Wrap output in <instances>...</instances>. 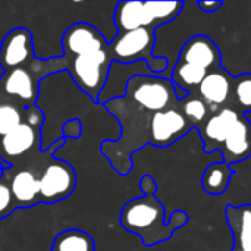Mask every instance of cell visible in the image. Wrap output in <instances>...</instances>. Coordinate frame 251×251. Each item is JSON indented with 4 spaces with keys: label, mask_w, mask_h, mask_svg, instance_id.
Listing matches in <instances>:
<instances>
[{
    "label": "cell",
    "mask_w": 251,
    "mask_h": 251,
    "mask_svg": "<svg viewBox=\"0 0 251 251\" xmlns=\"http://www.w3.org/2000/svg\"><path fill=\"white\" fill-rule=\"evenodd\" d=\"M125 97L150 113L179 107L171 79L157 75H135L128 81Z\"/></svg>",
    "instance_id": "obj_5"
},
{
    "label": "cell",
    "mask_w": 251,
    "mask_h": 251,
    "mask_svg": "<svg viewBox=\"0 0 251 251\" xmlns=\"http://www.w3.org/2000/svg\"><path fill=\"white\" fill-rule=\"evenodd\" d=\"M40 203L54 204L68 199L76 187V174L74 168L60 159L51 157L38 176Z\"/></svg>",
    "instance_id": "obj_6"
},
{
    "label": "cell",
    "mask_w": 251,
    "mask_h": 251,
    "mask_svg": "<svg viewBox=\"0 0 251 251\" xmlns=\"http://www.w3.org/2000/svg\"><path fill=\"white\" fill-rule=\"evenodd\" d=\"M194 126L184 116L181 106L153 113L150 121V141L154 147H169L185 137Z\"/></svg>",
    "instance_id": "obj_7"
},
{
    "label": "cell",
    "mask_w": 251,
    "mask_h": 251,
    "mask_svg": "<svg viewBox=\"0 0 251 251\" xmlns=\"http://www.w3.org/2000/svg\"><path fill=\"white\" fill-rule=\"evenodd\" d=\"M16 209L15 200L9 187V182L4 181V176L0 178V219L9 216Z\"/></svg>",
    "instance_id": "obj_25"
},
{
    "label": "cell",
    "mask_w": 251,
    "mask_h": 251,
    "mask_svg": "<svg viewBox=\"0 0 251 251\" xmlns=\"http://www.w3.org/2000/svg\"><path fill=\"white\" fill-rule=\"evenodd\" d=\"M224 162L229 166L237 162H244L251 156V122L246 115L237 121L229 135L219 147Z\"/></svg>",
    "instance_id": "obj_16"
},
{
    "label": "cell",
    "mask_w": 251,
    "mask_h": 251,
    "mask_svg": "<svg viewBox=\"0 0 251 251\" xmlns=\"http://www.w3.org/2000/svg\"><path fill=\"white\" fill-rule=\"evenodd\" d=\"M209 71L194 66L191 63H185V62H176L172 74H171V81L174 84V87L188 93V94H196V91L199 90L200 84L203 82V79L206 78Z\"/></svg>",
    "instance_id": "obj_20"
},
{
    "label": "cell",
    "mask_w": 251,
    "mask_h": 251,
    "mask_svg": "<svg viewBox=\"0 0 251 251\" xmlns=\"http://www.w3.org/2000/svg\"><path fill=\"white\" fill-rule=\"evenodd\" d=\"M82 134V122L78 118L68 119L62 125V138L68 140H78Z\"/></svg>",
    "instance_id": "obj_26"
},
{
    "label": "cell",
    "mask_w": 251,
    "mask_h": 251,
    "mask_svg": "<svg viewBox=\"0 0 251 251\" xmlns=\"http://www.w3.org/2000/svg\"><path fill=\"white\" fill-rule=\"evenodd\" d=\"M178 60L212 71L221 66V51L210 37L200 34L185 41L179 51Z\"/></svg>",
    "instance_id": "obj_13"
},
{
    "label": "cell",
    "mask_w": 251,
    "mask_h": 251,
    "mask_svg": "<svg viewBox=\"0 0 251 251\" xmlns=\"http://www.w3.org/2000/svg\"><path fill=\"white\" fill-rule=\"evenodd\" d=\"M22 121H24V115L15 104L10 103L0 104V137L9 134L19 124H22Z\"/></svg>",
    "instance_id": "obj_24"
},
{
    "label": "cell",
    "mask_w": 251,
    "mask_h": 251,
    "mask_svg": "<svg viewBox=\"0 0 251 251\" xmlns=\"http://www.w3.org/2000/svg\"><path fill=\"white\" fill-rule=\"evenodd\" d=\"M184 6V1H118L112 21L116 34L147 26L160 28L172 22Z\"/></svg>",
    "instance_id": "obj_2"
},
{
    "label": "cell",
    "mask_w": 251,
    "mask_h": 251,
    "mask_svg": "<svg viewBox=\"0 0 251 251\" xmlns=\"http://www.w3.org/2000/svg\"><path fill=\"white\" fill-rule=\"evenodd\" d=\"M234 175H235V171L228 163H225L224 160L210 163L204 169L203 176H201L203 191L210 194V196L224 194L228 190Z\"/></svg>",
    "instance_id": "obj_19"
},
{
    "label": "cell",
    "mask_w": 251,
    "mask_h": 251,
    "mask_svg": "<svg viewBox=\"0 0 251 251\" xmlns=\"http://www.w3.org/2000/svg\"><path fill=\"white\" fill-rule=\"evenodd\" d=\"M9 187L15 200V206L18 207H31L40 203V184L38 176L29 169L18 171L10 179Z\"/></svg>",
    "instance_id": "obj_18"
},
{
    "label": "cell",
    "mask_w": 251,
    "mask_h": 251,
    "mask_svg": "<svg viewBox=\"0 0 251 251\" xmlns=\"http://www.w3.org/2000/svg\"><path fill=\"white\" fill-rule=\"evenodd\" d=\"M135 75H153V72L149 69L146 62H137V63H129V65L112 62L109 68L107 81L97 99V104L103 106L104 103L113 99L124 97L128 81Z\"/></svg>",
    "instance_id": "obj_11"
},
{
    "label": "cell",
    "mask_w": 251,
    "mask_h": 251,
    "mask_svg": "<svg viewBox=\"0 0 251 251\" xmlns=\"http://www.w3.org/2000/svg\"><path fill=\"white\" fill-rule=\"evenodd\" d=\"M62 49L65 57L94 53L109 46L106 35L93 24L81 21L69 25L62 35Z\"/></svg>",
    "instance_id": "obj_8"
},
{
    "label": "cell",
    "mask_w": 251,
    "mask_h": 251,
    "mask_svg": "<svg viewBox=\"0 0 251 251\" xmlns=\"http://www.w3.org/2000/svg\"><path fill=\"white\" fill-rule=\"evenodd\" d=\"M0 88L4 94L24 101L25 109L35 106V100L38 97V82L26 68H15L3 72L0 78Z\"/></svg>",
    "instance_id": "obj_14"
},
{
    "label": "cell",
    "mask_w": 251,
    "mask_h": 251,
    "mask_svg": "<svg viewBox=\"0 0 251 251\" xmlns=\"http://www.w3.org/2000/svg\"><path fill=\"white\" fill-rule=\"evenodd\" d=\"M241 115L243 113H240L234 107H222L219 112H216L215 115L207 118L201 125L197 126L206 153L219 150V147L224 144L232 126L237 124Z\"/></svg>",
    "instance_id": "obj_10"
},
{
    "label": "cell",
    "mask_w": 251,
    "mask_h": 251,
    "mask_svg": "<svg viewBox=\"0 0 251 251\" xmlns=\"http://www.w3.org/2000/svg\"><path fill=\"white\" fill-rule=\"evenodd\" d=\"M51 251H96L94 240L84 231L66 229L56 235Z\"/></svg>",
    "instance_id": "obj_21"
},
{
    "label": "cell",
    "mask_w": 251,
    "mask_h": 251,
    "mask_svg": "<svg viewBox=\"0 0 251 251\" xmlns=\"http://www.w3.org/2000/svg\"><path fill=\"white\" fill-rule=\"evenodd\" d=\"M156 31V26H147L128 32H118L109 43L112 60L125 65L146 62L153 75L162 76L168 69V59L153 53Z\"/></svg>",
    "instance_id": "obj_3"
},
{
    "label": "cell",
    "mask_w": 251,
    "mask_h": 251,
    "mask_svg": "<svg viewBox=\"0 0 251 251\" xmlns=\"http://www.w3.org/2000/svg\"><path fill=\"white\" fill-rule=\"evenodd\" d=\"M59 59L62 62L63 71L71 75L76 87L97 104V99L107 81L109 68L113 62L109 51V46L94 53L81 54L75 57L62 56Z\"/></svg>",
    "instance_id": "obj_4"
},
{
    "label": "cell",
    "mask_w": 251,
    "mask_h": 251,
    "mask_svg": "<svg viewBox=\"0 0 251 251\" xmlns=\"http://www.w3.org/2000/svg\"><path fill=\"white\" fill-rule=\"evenodd\" d=\"M232 251H251V250H232Z\"/></svg>",
    "instance_id": "obj_28"
},
{
    "label": "cell",
    "mask_w": 251,
    "mask_h": 251,
    "mask_svg": "<svg viewBox=\"0 0 251 251\" xmlns=\"http://www.w3.org/2000/svg\"><path fill=\"white\" fill-rule=\"evenodd\" d=\"M34 35L28 28L10 29L0 44V68L3 72L25 68L34 60Z\"/></svg>",
    "instance_id": "obj_9"
},
{
    "label": "cell",
    "mask_w": 251,
    "mask_h": 251,
    "mask_svg": "<svg viewBox=\"0 0 251 251\" xmlns=\"http://www.w3.org/2000/svg\"><path fill=\"white\" fill-rule=\"evenodd\" d=\"M222 4H224V1H221V0H218V1H215V0H200V1H197V6L203 10V12H206V13H215V12H218L221 7H222Z\"/></svg>",
    "instance_id": "obj_27"
},
{
    "label": "cell",
    "mask_w": 251,
    "mask_h": 251,
    "mask_svg": "<svg viewBox=\"0 0 251 251\" xmlns=\"http://www.w3.org/2000/svg\"><path fill=\"white\" fill-rule=\"evenodd\" d=\"M232 96L238 103V112L247 115L251 112V74L246 72L234 76Z\"/></svg>",
    "instance_id": "obj_22"
},
{
    "label": "cell",
    "mask_w": 251,
    "mask_h": 251,
    "mask_svg": "<svg viewBox=\"0 0 251 251\" xmlns=\"http://www.w3.org/2000/svg\"><path fill=\"white\" fill-rule=\"evenodd\" d=\"M232 82L234 76H231L222 66H218L207 72L206 78L197 90V97L201 99L206 106L218 109L231 100Z\"/></svg>",
    "instance_id": "obj_15"
},
{
    "label": "cell",
    "mask_w": 251,
    "mask_h": 251,
    "mask_svg": "<svg viewBox=\"0 0 251 251\" xmlns=\"http://www.w3.org/2000/svg\"><path fill=\"white\" fill-rule=\"evenodd\" d=\"M40 128L32 126L26 121H22L15 129H12L9 134L1 137L0 140V156L3 160L12 165L13 160H18L28 154L35 143H38L40 138Z\"/></svg>",
    "instance_id": "obj_12"
},
{
    "label": "cell",
    "mask_w": 251,
    "mask_h": 251,
    "mask_svg": "<svg viewBox=\"0 0 251 251\" xmlns=\"http://www.w3.org/2000/svg\"><path fill=\"white\" fill-rule=\"evenodd\" d=\"M188 213L176 210L166 218V209L156 193L143 194L124 204L119 213L121 226L137 235L146 247L165 243L188 224Z\"/></svg>",
    "instance_id": "obj_1"
},
{
    "label": "cell",
    "mask_w": 251,
    "mask_h": 251,
    "mask_svg": "<svg viewBox=\"0 0 251 251\" xmlns=\"http://www.w3.org/2000/svg\"><path fill=\"white\" fill-rule=\"evenodd\" d=\"M181 110L187 118V121L196 128L207 119V112H209L206 103L193 94H190L185 100L181 101Z\"/></svg>",
    "instance_id": "obj_23"
},
{
    "label": "cell",
    "mask_w": 251,
    "mask_h": 251,
    "mask_svg": "<svg viewBox=\"0 0 251 251\" xmlns=\"http://www.w3.org/2000/svg\"><path fill=\"white\" fill-rule=\"evenodd\" d=\"M225 218L234 237L232 250H251V204L226 206Z\"/></svg>",
    "instance_id": "obj_17"
}]
</instances>
